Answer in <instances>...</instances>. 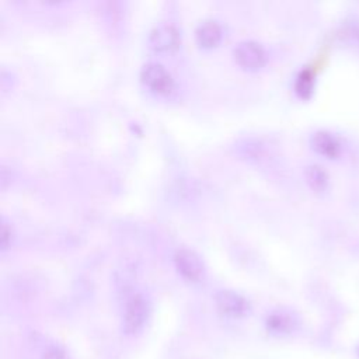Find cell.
I'll return each instance as SVG.
<instances>
[{
  "instance_id": "obj_10",
  "label": "cell",
  "mask_w": 359,
  "mask_h": 359,
  "mask_svg": "<svg viewBox=\"0 0 359 359\" xmlns=\"http://www.w3.org/2000/svg\"><path fill=\"white\" fill-rule=\"evenodd\" d=\"M306 177H307V182L311 185V188H314V189H323L324 188L325 174L320 167H317V165L309 167L307 171H306Z\"/></svg>"
},
{
  "instance_id": "obj_4",
  "label": "cell",
  "mask_w": 359,
  "mask_h": 359,
  "mask_svg": "<svg viewBox=\"0 0 359 359\" xmlns=\"http://www.w3.org/2000/svg\"><path fill=\"white\" fill-rule=\"evenodd\" d=\"M181 39L178 28L171 22H158L156 24L147 36L149 46L157 52L172 50L178 46Z\"/></svg>"
},
{
  "instance_id": "obj_1",
  "label": "cell",
  "mask_w": 359,
  "mask_h": 359,
  "mask_svg": "<svg viewBox=\"0 0 359 359\" xmlns=\"http://www.w3.org/2000/svg\"><path fill=\"white\" fill-rule=\"evenodd\" d=\"M150 313V306L147 299L142 293H135L132 294L123 309V316H122V330L125 334L133 335L139 332L143 325L146 324Z\"/></svg>"
},
{
  "instance_id": "obj_8",
  "label": "cell",
  "mask_w": 359,
  "mask_h": 359,
  "mask_svg": "<svg viewBox=\"0 0 359 359\" xmlns=\"http://www.w3.org/2000/svg\"><path fill=\"white\" fill-rule=\"evenodd\" d=\"M311 144L318 153L328 156V157H334L339 151L338 140L334 136H331V133H328V132L321 130V132L314 133V136L311 137Z\"/></svg>"
},
{
  "instance_id": "obj_3",
  "label": "cell",
  "mask_w": 359,
  "mask_h": 359,
  "mask_svg": "<svg viewBox=\"0 0 359 359\" xmlns=\"http://www.w3.org/2000/svg\"><path fill=\"white\" fill-rule=\"evenodd\" d=\"M174 264L182 278L189 282H199L205 273V265L201 257L189 248H178L174 254Z\"/></svg>"
},
{
  "instance_id": "obj_11",
  "label": "cell",
  "mask_w": 359,
  "mask_h": 359,
  "mask_svg": "<svg viewBox=\"0 0 359 359\" xmlns=\"http://www.w3.org/2000/svg\"><path fill=\"white\" fill-rule=\"evenodd\" d=\"M13 237H14V231H13L11 224L6 220H1V226H0V248H1V251H6L11 245Z\"/></svg>"
},
{
  "instance_id": "obj_6",
  "label": "cell",
  "mask_w": 359,
  "mask_h": 359,
  "mask_svg": "<svg viewBox=\"0 0 359 359\" xmlns=\"http://www.w3.org/2000/svg\"><path fill=\"white\" fill-rule=\"evenodd\" d=\"M215 303L217 310L231 318H240L244 317L250 311V304L244 296L234 290H219L215 294Z\"/></svg>"
},
{
  "instance_id": "obj_5",
  "label": "cell",
  "mask_w": 359,
  "mask_h": 359,
  "mask_svg": "<svg viewBox=\"0 0 359 359\" xmlns=\"http://www.w3.org/2000/svg\"><path fill=\"white\" fill-rule=\"evenodd\" d=\"M234 59L243 69L255 70L265 63L266 52L259 42L252 39H245L236 45Z\"/></svg>"
},
{
  "instance_id": "obj_2",
  "label": "cell",
  "mask_w": 359,
  "mask_h": 359,
  "mask_svg": "<svg viewBox=\"0 0 359 359\" xmlns=\"http://www.w3.org/2000/svg\"><path fill=\"white\" fill-rule=\"evenodd\" d=\"M140 80L144 86L158 94H167L172 88V77L158 62H147L140 69Z\"/></svg>"
},
{
  "instance_id": "obj_7",
  "label": "cell",
  "mask_w": 359,
  "mask_h": 359,
  "mask_svg": "<svg viewBox=\"0 0 359 359\" xmlns=\"http://www.w3.org/2000/svg\"><path fill=\"white\" fill-rule=\"evenodd\" d=\"M223 31L220 24L216 20L208 18L201 21L195 28V39L198 45L203 48H213L222 39Z\"/></svg>"
},
{
  "instance_id": "obj_9",
  "label": "cell",
  "mask_w": 359,
  "mask_h": 359,
  "mask_svg": "<svg viewBox=\"0 0 359 359\" xmlns=\"http://www.w3.org/2000/svg\"><path fill=\"white\" fill-rule=\"evenodd\" d=\"M266 327L272 332L285 334V332H289L293 328V320L287 313L275 311V313H271L268 316Z\"/></svg>"
}]
</instances>
